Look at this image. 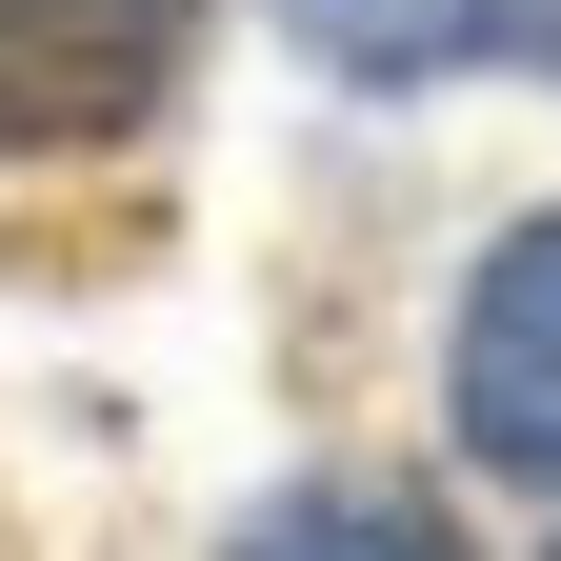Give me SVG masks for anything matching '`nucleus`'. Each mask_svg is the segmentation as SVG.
Here are the masks:
<instances>
[{
  "label": "nucleus",
  "instance_id": "f257e3e1",
  "mask_svg": "<svg viewBox=\"0 0 561 561\" xmlns=\"http://www.w3.org/2000/svg\"><path fill=\"white\" fill-rule=\"evenodd\" d=\"M201 0H0V140H101L181 81Z\"/></svg>",
  "mask_w": 561,
  "mask_h": 561
},
{
  "label": "nucleus",
  "instance_id": "f03ea898",
  "mask_svg": "<svg viewBox=\"0 0 561 561\" xmlns=\"http://www.w3.org/2000/svg\"><path fill=\"white\" fill-rule=\"evenodd\" d=\"M461 442L502 481H561V221H522L461 301Z\"/></svg>",
  "mask_w": 561,
  "mask_h": 561
},
{
  "label": "nucleus",
  "instance_id": "7ed1b4c3",
  "mask_svg": "<svg viewBox=\"0 0 561 561\" xmlns=\"http://www.w3.org/2000/svg\"><path fill=\"white\" fill-rule=\"evenodd\" d=\"M280 21H301L321 81H442V60L522 41V0H280Z\"/></svg>",
  "mask_w": 561,
  "mask_h": 561
},
{
  "label": "nucleus",
  "instance_id": "20e7f679",
  "mask_svg": "<svg viewBox=\"0 0 561 561\" xmlns=\"http://www.w3.org/2000/svg\"><path fill=\"white\" fill-rule=\"evenodd\" d=\"M241 561H461V541L421 522L401 481H301V502H261V522H241Z\"/></svg>",
  "mask_w": 561,
  "mask_h": 561
}]
</instances>
